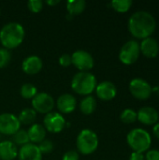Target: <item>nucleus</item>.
Listing matches in <instances>:
<instances>
[{
  "label": "nucleus",
  "mask_w": 159,
  "mask_h": 160,
  "mask_svg": "<svg viewBox=\"0 0 159 160\" xmlns=\"http://www.w3.org/2000/svg\"><path fill=\"white\" fill-rule=\"evenodd\" d=\"M157 26L154 16L147 11H137L128 20V30L130 34L140 39L150 38Z\"/></svg>",
  "instance_id": "obj_1"
},
{
  "label": "nucleus",
  "mask_w": 159,
  "mask_h": 160,
  "mask_svg": "<svg viewBox=\"0 0 159 160\" xmlns=\"http://www.w3.org/2000/svg\"><path fill=\"white\" fill-rule=\"evenodd\" d=\"M25 32L23 26L15 22L5 24L0 30V42L7 50L19 47L24 39Z\"/></svg>",
  "instance_id": "obj_2"
},
{
  "label": "nucleus",
  "mask_w": 159,
  "mask_h": 160,
  "mask_svg": "<svg viewBox=\"0 0 159 160\" xmlns=\"http://www.w3.org/2000/svg\"><path fill=\"white\" fill-rule=\"evenodd\" d=\"M97 87L96 77L87 71H80L71 80L72 90L81 96H90Z\"/></svg>",
  "instance_id": "obj_3"
},
{
  "label": "nucleus",
  "mask_w": 159,
  "mask_h": 160,
  "mask_svg": "<svg viewBox=\"0 0 159 160\" xmlns=\"http://www.w3.org/2000/svg\"><path fill=\"white\" fill-rule=\"evenodd\" d=\"M127 141L129 147L134 150V152L142 154L150 148L152 142L150 134L142 128H134L129 131Z\"/></svg>",
  "instance_id": "obj_4"
},
{
  "label": "nucleus",
  "mask_w": 159,
  "mask_h": 160,
  "mask_svg": "<svg viewBox=\"0 0 159 160\" xmlns=\"http://www.w3.org/2000/svg\"><path fill=\"white\" fill-rule=\"evenodd\" d=\"M98 137L91 129H82L76 140V146L78 151L84 155L88 156L96 152L98 147Z\"/></svg>",
  "instance_id": "obj_5"
},
{
  "label": "nucleus",
  "mask_w": 159,
  "mask_h": 160,
  "mask_svg": "<svg viewBox=\"0 0 159 160\" xmlns=\"http://www.w3.org/2000/svg\"><path fill=\"white\" fill-rule=\"evenodd\" d=\"M140 53V44L136 40H129L122 46L119 52V60L125 65H132L137 62Z\"/></svg>",
  "instance_id": "obj_6"
},
{
  "label": "nucleus",
  "mask_w": 159,
  "mask_h": 160,
  "mask_svg": "<svg viewBox=\"0 0 159 160\" xmlns=\"http://www.w3.org/2000/svg\"><path fill=\"white\" fill-rule=\"evenodd\" d=\"M129 91L135 98L146 100L151 97L153 89L147 81L136 78L129 82Z\"/></svg>",
  "instance_id": "obj_7"
},
{
  "label": "nucleus",
  "mask_w": 159,
  "mask_h": 160,
  "mask_svg": "<svg viewBox=\"0 0 159 160\" xmlns=\"http://www.w3.org/2000/svg\"><path fill=\"white\" fill-rule=\"evenodd\" d=\"M55 102L53 98L47 93H37L36 97L32 99V106L36 112L42 114H47L52 112Z\"/></svg>",
  "instance_id": "obj_8"
},
{
  "label": "nucleus",
  "mask_w": 159,
  "mask_h": 160,
  "mask_svg": "<svg viewBox=\"0 0 159 160\" xmlns=\"http://www.w3.org/2000/svg\"><path fill=\"white\" fill-rule=\"evenodd\" d=\"M72 65H74L80 71H87L92 69L95 61L91 53L84 50H77L71 54Z\"/></svg>",
  "instance_id": "obj_9"
},
{
  "label": "nucleus",
  "mask_w": 159,
  "mask_h": 160,
  "mask_svg": "<svg viewBox=\"0 0 159 160\" xmlns=\"http://www.w3.org/2000/svg\"><path fill=\"white\" fill-rule=\"evenodd\" d=\"M21 123L18 117L12 113L5 112L0 114V133L3 135H14L20 130Z\"/></svg>",
  "instance_id": "obj_10"
},
{
  "label": "nucleus",
  "mask_w": 159,
  "mask_h": 160,
  "mask_svg": "<svg viewBox=\"0 0 159 160\" xmlns=\"http://www.w3.org/2000/svg\"><path fill=\"white\" fill-rule=\"evenodd\" d=\"M43 124L44 128L52 133L61 132L67 125L64 116L56 112H51L47 113L44 117Z\"/></svg>",
  "instance_id": "obj_11"
},
{
  "label": "nucleus",
  "mask_w": 159,
  "mask_h": 160,
  "mask_svg": "<svg viewBox=\"0 0 159 160\" xmlns=\"http://www.w3.org/2000/svg\"><path fill=\"white\" fill-rule=\"evenodd\" d=\"M96 93L98 98L104 101L112 100L115 98L117 94L116 86L110 81H104L97 84Z\"/></svg>",
  "instance_id": "obj_12"
},
{
  "label": "nucleus",
  "mask_w": 159,
  "mask_h": 160,
  "mask_svg": "<svg viewBox=\"0 0 159 160\" xmlns=\"http://www.w3.org/2000/svg\"><path fill=\"white\" fill-rule=\"evenodd\" d=\"M43 67V63L40 57L37 55H30L27 56L22 64V68L23 72L27 75H36L37 74Z\"/></svg>",
  "instance_id": "obj_13"
},
{
  "label": "nucleus",
  "mask_w": 159,
  "mask_h": 160,
  "mask_svg": "<svg viewBox=\"0 0 159 160\" xmlns=\"http://www.w3.org/2000/svg\"><path fill=\"white\" fill-rule=\"evenodd\" d=\"M158 118L157 111L152 107H142L137 112V119L143 125H156L158 121Z\"/></svg>",
  "instance_id": "obj_14"
},
{
  "label": "nucleus",
  "mask_w": 159,
  "mask_h": 160,
  "mask_svg": "<svg viewBox=\"0 0 159 160\" xmlns=\"http://www.w3.org/2000/svg\"><path fill=\"white\" fill-rule=\"evenodd\" d=\"M18 157L19 160H42V154L38 146L30 142L21 147Z\"/></svg>",
  "instance_id": "obj_15"
},
{
  "label": "nucleus",
  "mask_w": 159,
  "mask_h": 160,
  "mask_svg": "<svg viewBox=\"0 0 159 160\" xmlns=\"http://www.w3.org/2000/svg\"><path fill=\"white\" fill-rule=\"evenodd\" d=\"M56 105L62 113H71L76 109L77 100L75 97L70 94H63L57 98Z\"/></svg>",
  "instance_id": "obj_16"
},
{
  "label": "nucleus",
  "mask_w": 159,
  "mask_h": 160,
  "mask_svg": "<svg viewBox=\"0 0 159 160\" xmlns=\"http://www.w3.org/2000/svg\"><path fill=\"white\" fill-rule=\"evenodd\" d=\"M140 50L144 56L148 58H155L159 52L158 42L153 38H147L142 39L140 44Z\"/></svg>",
  "instance_id": "obj_17"
},
{
  "label": "nucleus",
  "mask_w": 159,
  "mask_h": 160,
  "mask_svg": "<svg viewBox=\"0 0 159 160\" xmlns=\"http://www.w3.org/2000/svg\"><path fill=\"white\" fill-rule=\"evenodd\" d=\"M18 156L16 145L10 141H3L0 142V159L14 160Z\"/></svg>",
  "instance_id": "obj_18"
},
{
  "label": "nucleus",
  "mask_w": 159,
  "mask_h": 160,
  "mask_svg": "<svg viewBox=\"0 0 159 160\" xmlns=\"http://www.w3.org/2000/svg\"><path fill=\"white\" fill-rule=\"evenodd\" d=\"M28 137H29V141L36 144V143H39L42 141L45 140L46 137V129L44 128V127L42 125L39 124H33L28 131H27Z\"/></svg>",
  "instance_id": "obj_19"
},
{
  "label": "nucleus",
  "mask_w": 159,
  "mask_h": 160,
  "mask_svg": "<svg viewBox=\"0 0 159 160\" xmlns=\"http://www.w3.org/2000/svg\"><path fill=\"white\" fill-rule=\"evenodd\" d=\"M97 109V100L92 96H86L80 103V110L85 115L92 114Z\"/></svg>",
  "instance_id": "obj_20"
},
{
  "label": "nucleus",
  "mask_w": 159,
  "mask_h": 160,
  "mask_svg": "<svg viewBox=\"0 0 159 160\" xmlns=\"http://www.w3.org/2000/svg\"><path fill=\"white\" fill-rule=\"evenodd\" d=\"M86 3L84 0H68L67 1V10L71 16H77L83 12Z\"/></svg>",
  "instance_id": "obj_21"
},
{
  "label": "nucleus",
  "mask_w": 159,
  "mask_h": 160,
  "mask_svg": "<svg viewBox=\"0 0 159 160\" xmlns=\"http://www.w3.org/2000/svg\"><path fill=\"white\" fill-rule=\"evenodd\" d=\"M37 118V112L34 109L26 108L23 109L19 114V121L23 125H33Z\"/></svg>",
  "instance_id": "obj_22"
},
{
  "label": "nucleus",
  "mask_w": 159,
  "mask_h": 160,
  "mask_svg": "<svg viewBox=\"0 0 159 160\" xmlns=\"http://www.w3.org/2000/svg\"><path fill=\"white\" fill-rule=\"evenodd\" d=\"M20 94L25 99H33L37 94V89L32 83H24L21 86Z\"/></svg>",
  "instance_id": "obj_23"
},
{
  "label": "nucleus",
  "mask_w": 159,
  "mask_h": 160,
  "mask_svg": "<svg viewBox=\"0 0 159 160\" xmlns=\"http://www.w3.org/2000/svg\"><path fill=\"white\" fill-rule=\"evenodd\" d=\"M112 8L120 13H125L128 11L131 8L132 1L131 0H113L111 3Z\"/></svg>",
  "instance_id": "obj_24"
},
{
  "label": "nucleus",
  "mask_w": 159,
  "mask_h": 160,
  "mask_svg": "<svg viewBox=\"0 0 159 160\" xmlns=\"http://www.w3.org/2000/svg\"><path fill=\"white\" fill-rule=\"evenodd\" d=\"M29 137L27 134V131L20 129L13 135V143L15 145H20L21 147L29 143Z\"/></svg>",
  "instance_id": "obj_25"
},
{
  "label": "nucleus",
  "mask_w": 159,
  "mask_h": 160,
  "mask_svg": "<svg viewBox=\"0 0 159 160\" xmlns=\"http://www.w3.org/2000/svg\"><path fill=\"white\" fill-rule=\"evenodd\" d=\"M120 119L123 123L132 124L137 120V112L132 109H126L122 112Z\"/></svg>",
  "instance_id": "obj_26"
},
{
  "label": "nucleus",
  "mask_w": 159,
  "mask_h": 160,
  "mask_svg": "<svg viewBox=\"0 0 159 160\" xmlns=\"http://www.w3.org/2000/svg\"><path fill=\"white\" fill-rule=\"evenodd\" d=\"M11 54L8 50L5 48H0V69L5 68L10 62Z\"/></svg>",
  "instance_id": "obj_27"
},
{
  "label": "nucleus",
  "mask_w": 159,
  "mask_h": 160,
  "mask_svg": "<svg viewBox=\"0 0 159 160\" xmlns=\"http://www.w3.org/2000/svg\"><path fill=\"white\" fill-rule=\"evenodd\" d=\"M27 8L33 13H38L43 8V2L41 0H29L27 2Z\"/></svg>",
  "instance_id": "obj_28"
},
{
  "label": "nucleus",
  "mask_w": 159,
  "mask_h": 160,
  "mask_svg": "<svg viewBox=\"0 0 159 160\" xmlns=\"http://www.w3.org/2000/svg\"><path fill=\"white\" fill-rule=\"evenodd\" d=\"M37 146H38V149H39V151L41 152L42 155L43 154H49L53 149L52 142L50 141V140H46V139L44 141H42L41 142H39Z\"/></svg>",
  "instance_id": "obj_29"
},
{
  "label": "nucleus",
  "mask_w": 159,
  "mask_h": 160,
  "mask_svg": "<svg viewBox=\"0 0 159 160\" xmlns=\"http://www.w3.org/2000/svg\"><path fill=\"white\" fill-rule=\"evenodd\" d=\"M59 64H60L62 67H64V68L69 67V66L72 64L71 55H70V54H67V53L62 54V55L59 57Z\"/></svg>",
  "instance_id": "obj_30"
},
{
  "label": "nucleus",
  "mask_w": 159,
  "mask_h": 160,
  "mask_svg": "<svg viewBox=\"0 0 159 160\" xmlns=\"http://www.w3.org/2000/svg\"><path fill=\"white\" fill-rule=\"evenodd\" d=\"M80 156L79 153L75 150H70L65 153L63 156V160H79Z\"/></svg>",
  "instance_id": "obj_31"
},
{
  "label": "nucleus",
  "mask_w": 159,
  "mask_h": 160,
  "mask_svg": "<svg viewBox=\"0 0 159 160\" xmlns=\"http://www.w3.org/2000/svg\"><path fill=\"white\" fill-rule=\"evenodd\" d=\"M145 160H159V150H149L145 156Z\"/></svg>",
  "instance_id": "obj_32"
},
{
  "label": "nucleus",
  "mask_w": 159,
  "mask_h": 160,
  "mask_svg": "<svg viewBox=\"0 0 159 160\" xmlns=\"http://www.w3.org/2000/svg\"><path fill=\"white\" fill-rule=\"evenodd\" d=\"M129 160H145V157L143 156L142 153L133 152V153L130 155Z\"/></svg>",
  "instance_id": "obj_33"
},
{
  "label": "nucleus",
  "mask_w": 159,
  "mask_h": 160,
  "mask_svg": "<svg viewBox=\"0 0 159 160\" xmlns=\"http://www.w3.org/2000/svg\"><path fill=\"white\" fill-rule=\"evenodd\" d=\"M153 132L155 134V136L157 138L159 139V123H157L155 126H154V128H153Z\"/></svg>",
  "instance_id": "obj_34"
},
{
  "label": "nucleus",
  "mask_w": 159,
  "mask_h": 160,
  "mask_svg": "<svg viewBox=\"0 0 159 160\" xmlns=\"http://www.w3.org/2000/svg\"><path fill=\"white\" fill-rule=\"evenodd\" d=\"M59 3H60L59 0H48V1H46V4L49 6H55Z\"/></svg>",
  "instance_id": "obj_35"
},
{
  "label": "nucleus",
  "mask_w": 159,
  "mask_h": 160,
  "mask_svg": "<svg viewBox=\"0 0 159 160\" xmlns=\"http://www.w3.org/2000/svg\"><path fill=\"white\" fill-rule=\"evenodd\" d=\"M0 12H1V10H0Z\"/></svg>",
  "instance_id": "obj_36"
}]
</instances>
